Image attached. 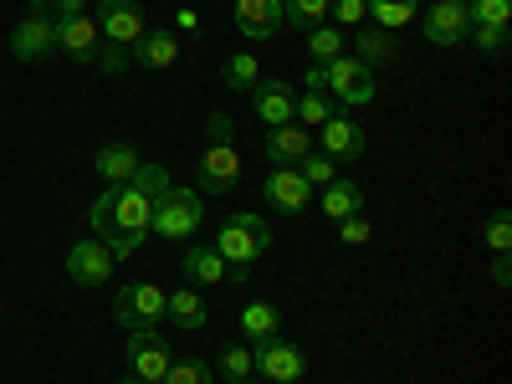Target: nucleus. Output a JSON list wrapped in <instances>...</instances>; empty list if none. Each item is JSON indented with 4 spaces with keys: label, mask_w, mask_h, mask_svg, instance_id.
<instances>
[{
    "label": "nucleus",
    "mask_w": 512,
    "mask_h": 384,
    "mask_svg": "<svg viewBox=\"0 0 512 384\" xmlns=\"http://www.w3.org/2000/svg\"><path fill=\"white\" fill-rule=\"evenodd\" d=\"M149 221H154V200L139 195L134 185H108V190L93 200V210H88V226H93V236L113 251V262H128V256L144 246Z\"/></svg>",
    "instance_id": "obj_1"
},
{
    "label": "nucleus",
    "mask_w": 512,
    "mask_h": 384,
    "mask_svg": "<svg viewBox=\"0 0 512 384\" xmlns=\"http://www.w3.org/2000/svg\"><path fill=\"white\" fill-rule=\"evenodd\" d=\"M210 246L226 256V267H231L236 277H246V267L256 262V256L272 251V226H267V216H256V210H236V216L221 226V236L210 241Z\"/></svg>",
    "instance_id": "obj_2"
},
{
    "label": "nucleus",
    "mask_w": 512,
    "mask_h": 384,
    "mask_svg": "<svg viewBox=\"0 0 512 384\" xmlns=\"http://www.w3.org/2000/svg\"><path fill=\"white\" fill-rule=\"evenodd\" d=\"M200 221H205V200H200L195 190L169 185V190L154 200V221H149V231L164 236V241H195Z\"/></svg>",
    "instance_id": "obj_3"
},
{
    "label": "nucleus",
    "mask_w": 512,
    "mask_h": 384,
    "mask_svg": "<svg viewBox=\"0 0 512 384\" xmlns=\"http://www.w3.org/2000/svg\"><path fill=\"white\" fill-rule=\"evenodd\" d=\"M57 52V16L47 0H31V11L11 31V57L16 62H47Z\"/></svg>",
    "instance_id": "obj_4"
},
{
    "label": "nucleus",
    "mask_w": 512,
    "mask_h": 384,
    "mask_svg": "<svg viewBox=\"0 0 512 384\" xmlns=\"http://www.w3.org/2000/svg\"><path fill=\"white\" fill-rule=\"evenodd\" d=\"M323 93L338 103V108H364V103H374V72L359 62V57H333V62H323Z\"/></svg>",
    "instance_id": "obj_5"
},
{
    "label": "nucleus",
    "mask_w": 512,
    "mask_h": 384,
    "mask_svg": "<svg viewBox=\"0 0 512 384\" xmlns=\"http://www.w3.org/2000/svg\"><path fill=\"white\" fill-rule=\"evenodd\" d=\"M113 318H118V328H128V333L159 328V318H164V292H159L154 282H128V287H118Z\"/></svg>",
    "instance_id": "obj_6"
},
{
    "label": "nucleus",
    "mask_w": 512,
    "mask_h": 384,
    "mask_svg": "<svg viewBox=\"0 0 512 384\" xmlns=\"http://www.w3.org/2000/svg\"><path fill=\"white\" fill-rule=\"evenodd\" d=\"M93 21H98V36L113 41V47H134V41L149 31L139 0H98V6H93Z\"/></svg>",
    "instance_id": "obj_7"
},
{
    "label": "nucleus",
    "mask_w": 512,
    "mask_h": 384,
    "mask_svg": "<svg viewBox=\"0 0 512 384\" xmlns=\"http://www.w3.org/2000/svg\"><path fill=\"white\" fill-rule=\"evenodd\" d=\"M123 359H128V374L134 379H164L169 359H175V349L164 344V333L159 328H139V333H128V344H123Z\"/></svg>",
    "instance_id": "obj_8"
},
{
    "label": "nucleus",
    "mask_w": 512,
    "mask_h": 384,
    "mask_svg": "<svg viewBox=\"0 0 512 384\" xmlns=\"http://www.w3.org/2000/svg\"><path fill=\"white\" fill-rule=\"evenodd\" d=\"M420 31L431 47H461L466 31H472V16H466L461 0H431V6H420Z\"/></svg>",
    "instance_id": "obj_9"
},
{
    "label": "nucleus",
    "mask_w": 512,
    "mask_h": 384,
    "mask_svg": "<svg viewBox=\"0 0 512 384\" xmlns=\"http://www.w3.org/2000/svg\"><path fill=\"white\" fill-rule=\"evenodd\" d=\"M256 374L267 384H297L308 374V359L297 344H287V338H267V344H256Z\"/></svg>",
    "instance_id": "obj_10"
},
{
    "label": "nucleus",
    "mask_w": 512,
    "mask_h": 384,
    "mask_svg": "<svg viewBox=\"0 0 512 384\" xmlns=\"http://www.w3.org/2000/svg\"><path fill=\"white\" fill-rule=\"evenodd\" d=\"M364 128L349 118V113H333L323 128H318V154L323 159H333V164H359V154H364Z\"/></svg>",
    "instance_id": "obj_11"
},
{
    "label": "nucleus",
    "mask_w": 512,
    "mask_h": 384,
    "mask_svg": "<svg viewBox=\"0 0 512 384\" xmlns=\"http://www.w3.org/2000/svg\"><path fill=\"white\" fill-rule=\"evenodd\" d=\"M195 180H200L205 195H231L236 180H241V154H236V144H205Z\"/></svg>",
    "instance_id": "obj_12"
},
{
    "label": "nucleus",
    "mask_w": 512,
    "mask_h": 384,
    "mask_svg": "<svg viewBox=\"0 0 512 384\" xmlns=\"http://www.w3.org/2000/svg\"><path fill=\"white\" fill-rule=\"evenodd\" d=\"M67 277H72L77 287H103V282L113 277V251H108L98 236L72 241V251H67Z\"/></svg>",
    "instance_id": "obj_13"
},
{
    "label": "nucleus",
    "mask_w": 512,
    "mask_h": 384,
    "mask_svg": "<svg viewBox=\"0 0 512 384\" xmlns=\"http://www.w3.org/2000/svg\"><path fill=\"white\" fill-rule=\"evenodd\" d=\"M313 185L297 175V169H272L267 175V185H262V200L277 210V216H303V210L313 205Z\"/></svg>",
    "instance_id": "obj_14"
},
{
    "label": "nucleus",
    "mask_w": 512,
    "mask_h": 384,
    "mask_svg": "<svg viewBox=\"0 0 512 384\" xmlns=\"http://www.w3.org/2000/svg\"><path fill=\"white\" fill-rule=\"evenodd\" d=\"M262 154L272 159V169H297L308 154H313V134L303 123H282V128H267L262 139Z\"/></svg>",
    "instance_id": "obj_15"
},
{
    "label": "nucleus",
    "mask_w": 512,
    "mask_h": 384,
    "mask_svg": "<svg viewBox=\"0 0 512 384\" xmlns=\"http://www.w3.org/2000/svg\"><path fill=\"white\" fill-rule=\"evenodd\" d=\"M98 47H103V36H98V21H93V11H88V16H62V21H57V52H67L72 62L93 67Z\"/></svg>",
    "instance_id": "obj_16"
},
{
    "label": "nucleus",
    "mask_w": 512,
    "mask_h": 384,
    "mask_svg": "<svg viewBox=\"0 0 512 384\" xmlns=\"http://www.w3.org/2000/svg\"><path fill=\"white\" fill-rule=\"evenodd\" d=\"M251 103H256V118H262L267 128H282L297 113V93H292V82H282V77H262V82H256Z\"/></svg>",
    "instance_id": "obj_17"
},
{
    "label": "nucleus",
    "mask_w": 512,
    "mask_h": 384,
    "mask_svg": "<svg viewBox=\"0 0 512 384\" xmlns=\"http://www.w3.org/2000/svg\"><path fill=\"white\" fill-rule=\"evenodd\" d=\"M282 0H236V31L246 41H272L282 31Z\"/></svg>",
    "instance_id": "obj_18"
},
{
    "label": "nucleus",
    "mask_w": 512,
    "mask_h": 384,
    "mask_svg": "<svg viewBox=\"0 0 512 384\" xmlns=\"http://www.w3.org/2000/svg\"><path fill=\"white\" fill-rule=\"evenodd\" d=\"M139 164H144V154L134 149V144H103L98 154H93V169H98V180L103 185H128V180H134L139 175Z\"/></svg>",
    "instance_id": "obj_19"
},
{
    "label": "nucleus",
    "mask_w": 512,
    "mask_h": 384,
    "mask_svg": "<svg viewBox=\"0 0 512 384\" xmlns=\"http://www.w3.org/2000/svg\"><path fill=\"white\" fill-rule=\"evenodd\" d=\"M128 57H134L144 72H164L180 62V36L175 31H144L134 47H128Z\"/></svg>",
    "instance_id": "obj_20"
},
{
    "label": "nucleus",
    "mask_w": 512,
    "mask_h": 384,
    "mask_svg": "<svg viewBox=\"0 0 512 384\" xmlns=\"http://www.w3.org/2000/svg\"><path fill=\"white\" fill-rule=\"evenodd\" d=\"M318 210L328 221H344V216H359L364 210V190L354 185V180H344V175H333L323 190H318Z\"/></svg>",
    "instance_id": "obj_21"
},
{
    "label": "nucleus",
    "mask_w": 512,
    "mask_h": 384,
    "mask_svg": "<svg viewBox=\"0 0 512 384\" xmlns=\"http://www.w3.org/2000/svg\"><path fill=\"white\" fill-rule=\"evenodd\" d=\"M185 277L190 282H200V287H216V282H231V267H226V256L216 251V246H185Z\"/></svg>",
    "instance_id": "obj_22"
},
{
    "label": "nucleus",
    "mask_w": 512,
    "mask_h": 384,
    "mask_svg": "<svg viewBox=\"0 0 512 384\" xmlns=\"http://www.w3.org/2000/svg\"><path fill=\"white\" fill-rule=\"evenodd\" d=\"M164 318L175 323V328H205L210 323V308H205V297L195 287H175V292H164Z\"/></svg>",
    "instance_id": "obj_23"
},
{
    "label": "nucleus",
    "mask_w": 512,
    "mask_h": 384,
    "mask_svg": "<svg viewBox=\"0 0 512 384\" xmlns=\"http://www.w3.org/2000/svg\"><path fill=\"white\" fill-rule=\"evenodd\" d=\"M277 328H282L277 303H246V308H241V333H246V344H251V349H256V344H267V338H277Z\"/></svg>",
    "instance_id": "obj_24"
},
{
    "label": "nucleus",
    "mask_w": 512,
    "mask_h": 384,
    "mask_svg": "<svg viewBox=\"0 0 512 384\" xmlns=\"http://www.w3.org/2000/svg\"><path fill=\"white\" fill-rule=\"evenodd\" d=\"M420 16V0H369V21H374V31H405L410 21Z\"/></svg>",
    "instance_id": "obj_25"
},
{
    "label": "nucleus",
    "mask_w": 512,
    "mask_h": 384,
    "mask_svg": "<svg viewBox=\"0 0 512 384\" xmlns=\"http://www.w3.org/2000/svg\"><path fill=\"white\" fill-rule=\"evenodd\" d=\"M328 16H333V0H282V21L287 26L313 31V26H328Z\"/></svg>",
    "instance_id": "obj_26"
},
{
    "label": "nucleus",
    "mask_w": 512,
    "mask_h": 384,
    "mask_svg": "<svg viewBox=\"0 0 512 384\" xmlns=\"http://www.w3.org/2000/svg\"><path fill=\"white\" fill-rule=\"evenodd\" d=\"M349 52V31H338V26H313L308 31V57L323 67V62H333V57H344Z\"/></svg>",
    "instance_id": "obj_27"
},
{
    "label": "nucleus",
    "mask_w": 512,
    "mask_h": 384,
    "mask_svg": "<svg viewBox=\"0 0 512 384\" xmlns=\"http://www.w3.org/2000/svg\"><path fill=\"white\" fill-rule=\"evenodd\" d=\"M333 113H344V108H338L328 93H303V98H297V113H292V123H303L308 134H313V128H323Z\"/></svg>",
    "instance_id": "obj_28"
},
{
    "label": "nucleus",
    "mask_w": 512,
    "mask_h": 384,
    "mask_svg": "<svg viewBox=\"0 0 512 384\" xmlns=\"http://www.w3.org/2000/svg\"><path fill=\"white\" fill-rule=\"evenodd\" d=\"M221 82H226L231 93H251L256 82H262V67H256V57H251V52H236V57L221 67Z\"/></svg>",
    "instance_id": "obj_29"
},
{
    "label": "nucleus",
    "mask_w": 512,
    "mask_h": 384,
    "mask_svg": "<svg viewBox=\"0 0 512 384\" xmlns=\"http://www.w3.org/2000/svg\"><path fill=\"white\" fill-rule=\"evenodd\" d=\"M359 62L374 72L384 62H395V36L390 31H359Z\"/></svg>",
    "instance_id": "obj_30"
},
{
    "label": "nucleus",
    "mask_w": 512,
    "mask_h": 384,
    "mask_svg": "<svg viewBox=\"0 0 512 384\" xmlns=\"http://www.w3.org/2000/svg\"><path fill=\"white\" fill-rule=\"evenodd\" d=\"M216 369H221L231 384H236V379H251V374H256V349H251V344H226L221 359H216Z\"/></svg>",
    "instance_id": "obj_31"
},
{
    "label": "nucleus",
    "mask_w": 512,
    "mask_h": 384,
    "mask_svg": "<svg viewBox=\"0 0 512 384\" xmlns=\"http://www.w3.org/2000/svg\"><path fill=\"white\" fill-rule=\"evenodd\" d=\"M210 379H216V369H210L205 359H169L159 384H210Z\"/></svg>",
    "instance_id": "obj_32"
},
{
    "label": "nucleus",
    "mask_w": 512,
    "mask_h": 384,
    "mask_svg": "<svg viewBox=\"0 0 512 384\" xmlns=\"http://www.w3.org/2000/svg\"><path fill=\"white\" fill-rule=\"evenodd\" d=\"M466 16H472V26H512V0H472L466 6Z\"/></svg>",
    "instance_id": "obj_33"
},
{
    "label": "nucleus",
    "mask_w": 512,
    "mask_h": 384,
    "mask_svg": "<svg viewBox=\"0 0 512 384\" xmlns=\"http://www.w3.org/2000/svg\"><path fill=\"white\" fill-rule=\"evenodd\" d=\"M128 185H134L139 195H149V200H159V195H164L169 185H175V180H169V169H164V164H154V159H144V164H139V175H134V180H128Z\"/></svg>",
    "instance_id": "obj_34"
},
{
    "label": "nucleus",
    "mask_w": 512,
    "mask_h": 384,
    "mask_svg": "<svg viewBox=\"0 0 512 384\" xmlns=\"http://www.w3.org/2000/svg\"><path fill=\"white\" fill-rule=\"evenodd\" d=\"M338 31H359L369 21V0H333V16H328Z\"/></svg>",
    "instance_id": "obj_35"
},
{
    "label": "nucleus",
    "mask_w": 512,
    "mask_h": 384,
    "mask_svg": "<svg viewBox=\"0 0 512 384\" xmlns=\"http://www.w3.org/2000/svg\"><path fill=\"white\" fill-rule=\"evenodd\" d=\"M297 175H303V180H308L313 190H323V185H328V180L338 175V164H333V159H323V154L313 149V154H308L303 164H297Z\"/></svg>",
    "instance_id": "obj_36"
},
{
    "label": "nucleus",
    "mask_w": 512,
    "mask_h": 384,
    "mask_svg": "<svg viewBox=\"0 0 512 384\" xmlns=\"http://www.w3.org/2000/svg\"><path fill=\"white\" fill-rule=\"evenodd\" d=\"M492 251H512V216H507V205L492 210V221H487V236H482Z\"/></svg>",
    "instance_id": "obj_37"
},
{
    "label": "nucleus",
    "mask_w": 512,
    "mask_h": 384,
    "mask_svg": "<svg viewBox=\"0 0 512 384\" xmlns=\"http://www.w3.org/2000/svg\"><path fill=\"white\" fill-rule=\"evenodd\" d=\"M466 41H477V52H487V57H502L507 52V31L502 26H472V31H466Z\"/></svg>",
    "instance_id": "obj_38"
},
{
    "label": "nucleus",
    "mask_w": 512,
    "mask_h": 384,
    "mask_svg": "<svg viewBox=\"0 0 512 384\" xmlns=\"http://www.w3.org/2000/svg\"><path fill=\"white\" fill-rule=\"evenodd\" d=\"M128 62H134V57H128V47H113V41H103V47H98V57H93V67H98L103 77H118V72H128Z\"/></svg>",
    "instance_id": "obj_39"
},
{
    "label": "nucleus",
    "mask_w": 512,
    "mask_h": 384,
    "mask_svg": "<svg viewBox=\"0 0 512 384\" xmlns=\"http://www.w3.org/2000/svg\"><path fill=\"white\" fill-rule=\"evenodd\" d=\"M338 241H344V246H364L369 241V221L364 216H344V221H338Z\"/></svg>",
    "instance_id": "obj_40"
},
{
    "label": "nucleus",
    "mask_w": 512,
    "mask_h": 384,
    "mask_svg": "<svg viewBox=\"0 0 512 384\" xmlns=\"http://www.w3.org/2000/svg\"><path fill=\"white\" fill-rule=\"evenodd\" d=\"M205 139H210V144H236V123H231L226 113H216V118L205 123Z\"/></svg>",
    "instance_id": "obj_41"
},
{
    "label": "nucleus",
    "mask_w": 512,
    "mask_h": 384,
    "mask_svg": "<svg viewBox=\"0 0 512 384\" xmlns=\"http://www.w3.org/2000/svg\"><path fill=\"white\" fill-rule=\"evenodd\" d=\"M47 6H52V16L62 21V16H88L93 0H47Z\"/></svg>",
    "instance_id": "obj_42"
},
{
    "label": "nucleus",
    "mask_w": 512,
    "mask_h": 384,
    "mask_svg": "<svg viewBox=\"0 0 512 384\" xmlns=\"http://www.w3.org/2000/svg\"><path fill=\"white\" fill-rule=\"evenodd\" d=\"M492 282H497V287H507V282H512V256H507V251H497V262H492Z\"/></svg>",
    "instance_id": "obj_43"
},
{
    "label": "nucleus",
    "mask_w": 512,
    "mask_h": 384,
    "mask_svg": "<svg viewBox=\"0 0 512 384\" xmlns=\"http://www.w3.org/2000/svg\"><path fill=\"white\" fill-rule=\"evenodd\" d=\"M303 88H308V93H323V67H318V62H313V72L303 77Z\"/></svg>",
    "instance_id": "obj_44"
},
{
    "label": "nucleus",
    "mask_w": 512,
    "mask_h": 384,
    "mask_svg": "<svg viewBox=\"0 0 512 384\" xmlns=\"http://www.w3.org/2000/svg\"><path fill=\"white\" fill-rule=\"evenodd\" d=\"M118 384H154V379H134V374H123Z\"/></svg>",
    "instance_id": "obj_45"
},
{
    "label": "nucleus",
    "mask_w": 512,
    "mask_h": 384,
    "mask_svg": "<svg viewBox=\"0 0 512 384\" xmlns=\"http://www.w3.org/2000/svg\"><path fill=\"white\" fill-rule=\"evenodd\" d=\"M236 384H251V379H236Z\"/></svg>",
    "instance_id": "obj_46"
},
{
    "label": "nucleus",
    "mask_w": 512,
    "mask_h": 384,
    "mask_svg": "<svg viewBox=\"0 0 512 384\" xmlns=\"http://www.w3.org/2000/svg\"><path fill=\"white\" fill-rule=\"evenodd\" d=\"M461 6H472V0H461Z\"/></svg>",
    "instance_id": "obj_47"
}]
</instances>
